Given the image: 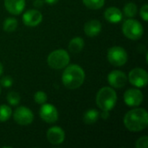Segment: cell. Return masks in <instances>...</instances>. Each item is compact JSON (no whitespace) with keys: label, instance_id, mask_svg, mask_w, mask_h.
<instances>
[{"label":"cell","instance_id":"cell-17","mask_svg":"<svg viewBox=\"0 0 148 148\" xmlns=\"http://www.w3.org/2000/svg\"><path fill=\"white\" fill-rule=\"evenodd\" d=\"M84 48V40L80 37L76 36L74 37L69 43V49L72 53H79Z\"/></svg>","mask_w":148,"mask_h":148},{"label":"cell","instance_id":"cell-6","mask_svg":"<svg viewBox=\"0 0 148 148\" xmlns=\"http://www.w3.org/2000/svg\"><path fill=\"white\" fill-rule=\"evenodd\" d=\"M107 56L108 62L115 67H121L125 65L128 59L127 51L120 46H114L110 48L108 51Z\"/></svg>","mask_w":148,"mask_h":148},{"label":"cell","instance_id":"cell-5","mask_svg":"<svg viewBox=\"0 0 148 148\" xmlns=\"http://www.w3.org/2000/svg\"><path fill=\"white\" fill-rule=\"evenodd\" d=\"M123 34L130 40H139L142 37L144 29L142 24L135 19H127L122 25Z\"/></svg>","mask_w":148,"mask_h":148},{"label":"cell","instance_id":"cell-23","mask_svg":"<svg viewBox=\"0 0 148 148\" xmlns=\"http://www.w3.org/2000/svg\"><path fill=\"white\" fill-rule=\"evenodd\" d=\"M6 99H7L8 103L10 105H11V106H16V105H18L19 102H20V100H21L19 94L16 93V92H13V91L12 92H10L7 95V98Z\"/></svg>","mask_w":148,"mask_h":148},{"label":"cell","instance_id":"cell-13","mask_svg":"<svg viewBox=\"0 0 148 148\" xmlns=\"http://www.w3.org/2000/svg\"><path fill=\"white\" fill-rule=\"evenodd\" d=\"M47 139L53 145H60L65 140V132L60 127H50L47 132Z\"/></svg>","mask_w":148,"mask_h":148},{"label":"cell","instance_id":"cell-1","mask_svg":"<svg viewBox=\"0 0 148 148\" xmlns=\"http://www.w3.org/2000/svg\"><path fill=\"white\" fill-rule=\"evenodd\" d=\"M124 125L131 132H140L148 125V114L144 108H134L128 111L124 117Z\"/></svg>","mask_w":148,"mask_h":148},{"label":"cell","instance_id":"cell-30","mask_svg":"<svg viewBox=\"0 0 148 148\" xmlns=\"http://www.w3.org/2000/svg\"><path fill=\"white\" fill-rule=\"evenodd\" d=\"M46 3H48V4H55V3H56L59 0H43Z\"/></svg>","mask_w":148,"mask_h":148},{"label":"cell","instance_id":"cell-4","mask_svg":"<svg viewBox=\"0 0 148 148\" xmlns=\"http://www.w3.org/2000/svg\"><path fill=\"white\" fill-rule=\"evenodd\" d=\"M69 61L70 57L69 53L62 49L52 51L47 59L49 66L54 69H61L67 67L69 63Z\"/></svg>","mask_w":148,"mask_h":148},{"label":"cell","instance_id":"cell-8","mask_svg":"<svg viewBox=\"0 0 148 148\" xmlns=\"http://www.w3.org/2000/svg\"><path fill=\"white\" fill-rule=\"evenodd\" d=\"M14 121L22 126H27L33 122L34 114L33 112L26 107H18L13 113Z\"/></svg>","mask_w":148,"mask_h":148},{"label":"cell","instance_id":"cell-20","mask_svg":"<svg viewBox=\"0 0 148 148\" xmlns=\"http://www.w3.org/2000/svg\"><path fill=\"white\" fill-rule=\"evenodd\" d=\"M137 11H138L137 5L134 3H132V2L127 3L123 8V12H124L125 16L129 17V18H132V17L135 16L136 14H137Z\"/></svg>","mask_w":148,"mask_h":148},{"label":"cell","instance_id":"cell-3","mask_svg":"<svg viewBox=\"0 0 148 148\" xmlns=\"http://www.w3.org/2000/svg\"><path fill=\"white\" fill-rule=\"evenodd\" d=\"M117 101V95L114 88L104 87L101 88L96 95V104L102 111L112 110Z\"/></svg>","mask_w":148,"mask_h":148},{"label":"cell","instance_id":"cell-27","mask_svg":"<svg viewBox=\"0 0 148 148\" xmlns=\"http://www.w3.org/2000/svg\"><path fill=\"white\" fill-rule=\"evenodd\" d=\"M140 14L141 18H142L145 22H147V21L148 20V5L147 4H144V5L141 7L140 10Z\"/></svg>","mask_w":148,"mask_h":148},{"label":"cell","instance_id":"cell-29","mask_svg":"<svg viewBox=\"0 0 148 148\" xmlns=\"http://www.w3.org/2000/svg\"><path fill=\"white\" fill-rule=\"evenodd\" d=\"M101 117L103 119V120H107L109 118V113L108 111H103L101 114Z\"/></svg>","mask_w":148,"mask_h":148},{"label":"cell","instance_id":"cell-11","mask_svg":"<svg viewBox=\"0 0 148 148\" xmlns=\"http://www.w3.org/2000/svg\"><path fill=\"white\" fill-rule=\"evenodd\" d=\"M108 82L113 88H121L126 85L127 82V76L121 70H114L109 73L108 76Z\"/></svg>","mask_w":148,"mask_h":148},{"label":"cell","instance_id":"cell-28","mask_svg":"<svg viewBox=\"0 0 148 148\" xmlns=\"http://www.w3.org/2000/svg\"><path fill=\"white\" fill-rule=\"evenodd\" d=\"M43 3H44V1H43V0H35L33 4H34V6H35V7L40 8V7H42V6L43 5Z\"/></svg>","mask_w":148,"mask_h":148},{"label":"cell","instance_id":"cell-31","mask_svg":"<svg viewBox=\"0 0 148 148\" xmlns=\"http://www.w3.org/2000/svg\"><path fill=\"white\" fill-rule=\"evenodd\" d=\"M3 64L0 62V76H1L2 74H3Z\"/></svg>","mask_w":148,"mask_h":148},{"label":"cell","instance_id":"cell-2","mask_svg":"<svg viewBox=\"0 0 148 148\" xmlns=\"http://www.w3.org/2000/svg\"><path fill=\"white\" fill-rule=\"evenodd\" d=\"M85 80L84 70L76 64H72L65 67L62 73V81L63 85L69 89H75L80 88Z\"/></svg>","mask_w":148,"mask_h":148},{"label":"cell","instance_id":"cell-9","mask_svg":"<svg viewBox=\"0 0 148 148\" xmlns=\"http://www.w3.org/2000/svg\"><path fill=\"white\" fill-rule=\"evenodd\" d=\"M39 114L42 120L49 124L55 123L58 120V111L56 108L52 104L43 103L40 108Z\"/></svg>","mask_w":148,"mask_h":148},{"label":"cell","instance_id":"cell-7","mask_svg":"<svg viewBox=\"0 0 148 148\" xmlns=\"http://www.w3.org/2000/svg\"><path fill=\"white\" fill-rule=\"evenodd\" d=\"M128 80L136 88H145L148 83L147 72L140 68H135L129 72Z\"/></svg>","mask_w":148,"mask_h":148},{"label":"cell","instance_id":"cell-25","mask_svg":"<svg viewBox=\"0 0 148 148\" xmlns=\"http://www.w3.org/2000/svg\"><path fill=\"white\" fill-rule=\"evenodd\" d=\"M136 147L137 148H148V137L142 136L136 141Z\"/></svg>","mask_w":148,"mask_h":148},{"label":"cell","instance_id":"cell-32","mask_svg":"<svg viewBox=\"0 0 148 148\" xmlns=\"http://www.w3.org/2000/svg\"><path fill=\"white\" fill-rule=\"evenodd\" d=\"M0 93H1V87H0Z\"/></svg>","mask_w":148,"mask_h":148},{"label":"cell","instance_id":"cell-19","mask_svg":"<svg viewBox=\"0 0 148 148\" xmlns=\"http://www.w3.org/2000/svg\"><path fill=\"white\" fill-rule=\"evenodd\" d=\"M17 20L14 17H8L4 20L3 28L6 32H13L17 27Z\"/></svg>","mask_w":148,"mask_h":148},{"label":"cell","instance_id":"cell-22","mask_svg":"<svg viewBox=\"0 0 148 148\" xmlns=\"http://www.w3.org/2000/svg\"><path fill=\"white\" fill-rule=\"evenodd\" d=\"M84 5L91 10H98L103 7L105 0H82Z\"/></svg>","mask_w":148,"mask_h":148},{"label":"cell","instance_id":"cell-10","mask_svg":"<svg viewBox=\"0 0 148 148\" xmlns=\"http://www.w3.org/2000/svg\"><path fill=\"white\" fill-rule=\"evenodd\" d=\"M143 94L138 88L127 89L124 94V101L128 107H138L143 101Z\"/></svg>","mask_w":148,"mask_h":148},{"label":"cell","instance_id":"cell-16","mask_svg":"<svg viewBox=\"0 0 148 148\" xmlns=\"http://www.w3.org/2000/svg\"><path fill=\"white\" fill-rule=\"evenodd\" d=\"M105 19L111 23H118L123 18V14L117 7H109L104 12Z\"/></svg>","mask_w":148,"mask_h":148},{"label":"cell","instance_id":"cell-21","mask_svg":"<svg viewBox=\"0 0 148 148\" xmlns=\"http://www.w3.org/2000/svg\"><path fill=\"white\" fill-rule=\"evenodd\" d=\"M12 114V110L8 105H0V122L7 121Z\"/></svg>","mask_w":148,"mask_h":148},{"label":"cell","instance_id":"cell-12","mask_svg":"<svg viewBox=\"0 0 148 148\" xmlns=\"http://www.w3.org/2000/svg\"><path fill=\"white\" fill-rule=\"evenodd\" d=\"M42 21V15L37 10H29L23 13V22L26 26L35 27Z\"/></svg>","mask_w":148,"mask_h":148},{"label":"cell","instance_id":"cell-15","mask_svg":"<svg viewBox=\"0 0 148 148\" xmlns=\"http://www.w3.org/2000/svg\"><path fill=\"white\" fill-rule=\"evenodd\" d=\"M101 31V23L99 20L93 19L87 22L84 25V32L89 37L98 36Z\"/></svg>","mask_w":148,"mask_h":148},{"label":"cell","instance_id":"cell-18","mask_svg":"<svg viewBox=\"0 0 148 148\" xmlns=\"http://www.w3.org/2000/svg\"><path fill=\"white\" fill-rule=\"evenodd\" d=\"M100 117V113L96 109H89L83 115V121L86 124H94L95 123Z\"/></svg>","mask_w":148,"mask_h":148},{"label":"cell","instance_id":"cell-14","mask_svg":"<svg viewBox=\"0 0 148 148\" xmlns=\"http://www.w3.org/2000/svg\"><path fill=\"white\" fill-rule=\"evenodd\" d=\"M4 6L8 12L16 16L24 10L25 0H4Z\"/></svg>","mask_w":148,"mask_h":148},{"label":"cell","instance_id":"cell-24","mask_svg":"<svg viewBox=\"0 0 148 148\" xmlns=\"http://www.w3.org/2000/svg\"><path fill=\"white\" fill-rule=\"evenodd\" d=\"M47 99H48V96L43 91H37L34 95L35 102L37 104L42 105L43 103H45L47 101Z\"/></svg>","mask_w":148,"mask_h":148},{"label":"cell","instance_id":"cell-26","mask_svg":"<svg viewBox=\"0 0 148 148\" xmlns=\"http://www.w3.org/2000/svg\"><path fill=\"white\" fill-rule=\"evenodd\" d=\"M0 84L4 88H10L13 84V80L10 76H4L0 80Z\"/></svg>","mask_w":148,"mask_h":148}]
</instances>
